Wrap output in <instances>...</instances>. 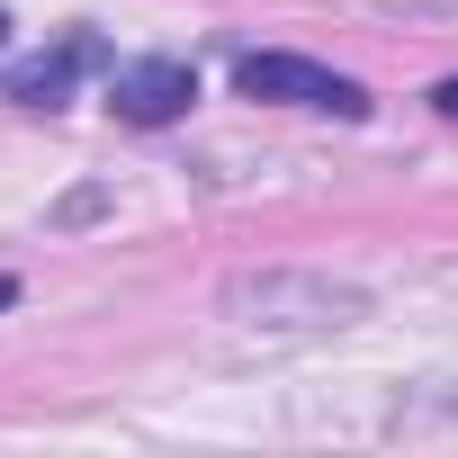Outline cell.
<instances>
[{
  "label": "cell",
  "mask_w": 458,
  "mask_h": 458,
  "mask_svg": "<svg viewBox=\"0 0 458 458\" xmlns=\"http://www.w3.org/2000/svg\"><path fill=\"white\" fill-rule=\"evenodd\" d=\"M395 422H458V395H449V404H413V413L395 404Z\"/></svg>",
  "instance_id": "4"
},
{
  "label": "cell",
  "mask_w": 458,
  "mask_h": 458,
  "mask_svg": "<svg viewBox=\"0 0 458 458\" xmlns=\"http://www.w3.org/2000/svg\"><path fill=\"white\" fill-rule=\"evenodd\" d=\"M431 108H440V117H458V72H449V81L431 90Z\"/></svg>",
  "instance_id": "5"
},
{
  "label": "cell",
  "mask_w": 458,
  "mask_h": 458,
  "mask_svg": "<svg viewBox=\"0 0 458 458\" xmlns=\"http://www.w3.org/2000/svg\"><path fill=\"white\" fill-rule=\"evenodd\" d=\"M0 46H10V10H0Z\"/></svg>",
  "instance_id": "7"
},
{
  "label": "cell",
  "mask_w": 458,
  "mask_h": 458,
  "mask_svg": "<svg viewBox=\"0 0 458 458\" xmlns=\"http://www.w3.org/2000/svg\"><path fill=\"white\" fill-rule=\"evenodd\" d=\"M10 306H19V279H10V270H0V315H10Z\"/></svg>",
  "instance_id": "6"
},
{
  "label": "cell",
  "mask_w": 458,
  "mask_h": 458,
  "mask_svg": "<svg viewBox=\"0 0 458 458\" xmlns=\"http://www.w3.org/2000/svg\"><path fill=\"white\" fill-rule=\"evenodd\" d=\"M234 90L243 99H279V108H324V117H369V90L333 64L306 55H234Z\"/></svg>",
  "instance_id": "1"
},
{
  "label": "cell",
  "mask_w": 458,
  "mask_h": 458,
  "mask_svg": "<svg viewBox=\"0 0 458 458\" xmlns=\"http://www.w3.org/2000/svg\"><path fill=\"white\" fill-rule=\"evenodd\" d=\"M108 64H117V55H108V37L72 28L64 46H46V55H28V64L0 72V99H19V108H64V99H72V81H81V72H108Z\"/></svg>",
  "instance_id": "2"
},
{
  "label": "cell",
  "mask_w": 458,
  "mask_h": 458,
  "mask_svg": "<svg viewBox=\"0 0 458 458\" xmlns=\"http://www.w3.org/2000/svg\"><path fill=\"white\" fill-rule=\"evenodd\" d=\"M189 99H198V72H189L180 55L108 64V108H117L126 126H171V117H189Z\"/></svg>",
  "instance_id": "3"
}]
</instances>
